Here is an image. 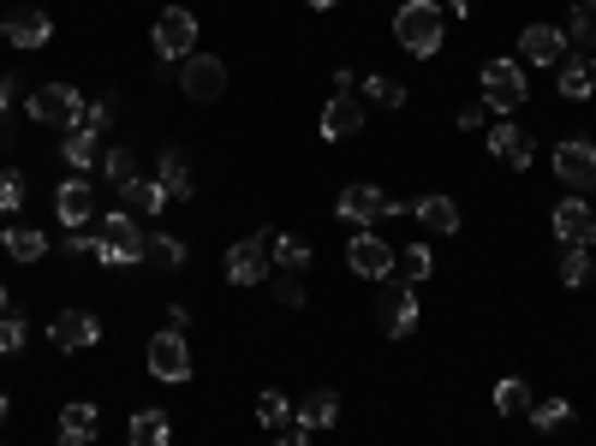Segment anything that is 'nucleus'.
<instances>
[{"label":"nucleus","mask_w":596,"mask_h":446,"mask_svg":"<svg viewBox=\"0 0 596 446\" xmlns=\"http://www.w3.org/2000/svg\"><path fill=\"white\" fill-rule=\"evenodd\" d=\"M525 96H531V89H525V66H519V60H489V66H484V101H489V108H496V113H519V108H525Z\"/></svg>","instance_id":"7ed1b4c3"},{"label":"nucleus","mask_w":596,"mask_h":446,"mask_svg":"<svg viewBox=\"0 0 596 446\" xmlns=\"http://www.w3.org/2000/svg\"><path fill=\"white\" fill-rule=\"evenodd\" d=\"M340 221H352V226H370V221H382V214H400V202L388 197V190H376V185H346L340 190Z\"/></svg>","instance_id":"6e6552de"},{"label":"nucleus","mask_w":596,"mask_h":446,"mask_svg":"<svg viewBox=\"0 0 596 446\" xmlns=\"http://www.w3.org/2000/svg\"><path fill=\"white\" fill-rule=\"evenodd\" d=\"M257 423L263 429H287V423H293V405H287L281 393H263V399H257Z\"/></svg>","instance_id":"c9c22d12"},{"label":"nucleus","mask_w":596,"mask_h":446,"mask_svg":"<svg viewBox=\"0 0 596 446\" xmlns=\"http://www.w3.org/2000/svg\"><path fill=\"white\" fill-rule=\"evenodd\" d=\"M48 334H54L60 351H90L96 339H101V322H96L90 310H60L54 322H48Z\"/></svg>","instance_id":"ddd939ff"},{"label":"nucleus","mask_w":596,"mask_h":446,"mask_svg":"<svg viewBox=\"0 0 596 446\" xmlns=\"http://www.w3.org/2000/svg\"><path fill=\"white\" fill-rule=\"evenodd\" d=\"M519 54H525L531 66H561L567 30H555V24H525V30H519Z\"/></svg>","instance_id":"4468645a"},{"label":"nucleus","mask_w":596,"mask_h":446,"mask_svg":"<svg viewBox=\"0 0 596 446\" xmlns=\"http://www.w3.org/2000/svg\"><path fill=\"white\" fill-rule=\"evenodd\" d=\"M96 144H101V137H96L84 120H78V125H66V137H60V156H66V168H78V173H84V168L96 161Z\"/></svg>","instance_id":"393cba45"},{"label":"nucleus","mask_w":596,"mask_h":446,"mask_svg":"<svg viewBox=\"0 0 596 446\" xmlns=\"http://www.w3.org/2000/svg\"><path fill=\"white\" fill-rule=\"evenodd\" d=\"M156 178L168 185V197H173V202H185V197L197 190V185H192V161H185V149H168V156H161V173H156Z\"/></svg>","instance_id":"a878e982"},{"label":"nucleus","mask_w":596,"mask_h":446,"mask_svg":"<svg viewBox=\"0 0 596 446\" xmlns=\"http://www.w3.org/2000/svg\"><path fill=\"white\" fill-rule=\"evenodd\" d=\"M591 197H596V190H591Z\"/></svg>","instance_id":"8fccbe9b"},{"label":"nucleus","mask_w":596,"mask_h":446,"mask_svg":"<svg viewBox=\"0 0 596 446\" xmlns=\"http://www.w3.org/2000/svg\"><path fill=\"white\" fill-rule=\"evenodd\" d=\"M484 120H489V101H477V108L460 113V125H484Z\"/></svg>","instance_id":"c03bdc74"},{"label":"nucleus","mask_w":596,"mask_h":446,"mask_svg":"<svg viewBox=\"0 0 596 446\" xmlns=\"http://www.w3.org/2000/svg\"><path fill=\"white\" fill-rule=\"evenodd\" d=\"M567 417H573V405H567L561 393H555V399H543V405H531V423H537V429H561Z\"/></svg>","instance_id":"e433bc0d"},{"label":"nucleus","mask_w":596,"mask_h":446,"mask_svg":"<svg viewBox=\"0 0 596 446\" xmlns=\"http://www.w3.org/2000/svg\"><path fill=\"white\" fill-rule=\"evenodd\" d=\"M531 405H537V399H531L525 381H513V375L496 381V411H501V417H531Z\"/></svg>","instance_id":"c756f323"},{"label":"nucleus","mask_w":596,"mask_h":446,"mask_svg":"<svg viewBox=\"0 0 596 446\" xmlns=\"http://www.w3.org/2000/svg\"><path fill=\"white\" fill-rule=\"evenodd\" d=\"M0 417H7V399H0Z\"/></svg>","instance_id":"09e8293b"},{"label":"nucleus","mask_w":596,"mask_h":446,"mask_svg":"<svg viewBox=\"0 0 596 446\" xmlns=\"http://www.w3.org/2000/svg\"><path fill=\"white\" fill-rule=\"evenodd\" d=\"M149 36H156V60H185V54L197 48V18H192L185 7H168Z\"/></svg>","instance_id":"423d86ee"},{"label":"nucleus","mask_w":596,"mask_h":446,"mask_svg":"<svg viewBox=\"0 0 596 446\" xmlns=\"http://www.w3.org/2000/svg\"><path fill=\"white\" fill-rule=\"evenodd\" d=\"M120 197H125V214H161V209L173 202L161 178H132V185H125Z\"/></svg>","instance_id":"4be33fe9"},{"label":"nucleus","mask_w":596,"mask_h":446,"mask_svg":"<svg viewBox=\"0 0 596 446\" xmlns=\"http://www.w3.org/2000/svg\"><path fill=\"white\" fill-rule=\"evenodd\" d=\"M376 322H382L388 339H405L417 327V292L400 286V280H382V292H376Z\"/></svg>","instance_id":"20e7f679"},{"label":"nucleus","mask_w":596,"mask_h":446,"mask_svg":"<svg viewBox=\"0 0 596 446\" xmlns=\"http://www.w3.org/2000/svg\"><path fill=\"white\" fill-rule=\"evenodd\" d=\"M24 339H31V327H24L19 310H0V351H19Z\"/></svg>","instance_id":"4c0bfd02"},{"label":"nucleus","mask_w":596,"mask_h":446,"mask_svg":"<svg viewBox=\"0 0 596 446\" xmlns=\"http://www.w3.org/2000/svg\"><path fill=\"white\" fill-rule=\"evenodd\" d=\"M561 96L567 101H591L596 96V66L591 60H561Z\"/></svg>","instance_id":"cd10ccee"},{"label":"nucleus","mask_w":596,"mask_h":446,"mask_svg":"<svg viewBox=\"0 0 596 446\" xmlns=\"http://www.w3.org/2000/svg\"><path fill=\"white\" fill-rule=\"evenodd\" d=\"M555 178L573 190H596V144H585V137L555 144Z\"/></svg>","instance_id":"0eeeda50"},{"label":"nucleus","mask_w":596,"mask_h":446,"mask_svg":"<svg viewBox=\"0 0 596 446\" xmlns=\"http://www.w3.org/2000/svg\"><path fill=\"white\" fill-rule=\"evenodd\" d=\"M0 245H7L12 262H42L48 257V238L36 233V226H7V233H0Z\"/></svg>","instance_id":"5701e85b"},{"label":"nucleus","mask_w":596,"mask_h":446,"mask_svg":"<svg viewBox=\"0 0 596 446\" xmlns=\"http://www.w3.org/2000/svg\"><path fill=\"white\" fill-rule=\"evenodd\" d=\"M561 280H567V286H591V280H596V268H591V250H585V245H567V257H561Z\"/></svg>","instance_id":"473e14b6"},{"label":"nucleus","mask_w":596,"mask_h":446,"mask_svg":"<svg viewBox=\"0 0 596 446\" xmlns=\"http://www.w3.org/2000/svg\"><path fill=\"white\" fill-rule=\"evenodd\" d=\"M346 262H352V274H364V280H388V274H394V250H388L376 233H352Z\"/></svg>","instance_id":"f8f14e48"},{"label":"nucleus","mask_w":596,"mask_h":446,"mask_svg":"<svg viewBox=\"0 0 596 446\" xmlns=\"http://www.w3.org/2000/svg\"><path fill=\"white\" fill-rule=\"evenodd\" d=\"M0 310H7V286H0Z\"/></svg>","instance_id":"de8ad7c7"},{"label":"nucleus","mask_w":596,"mask_h":446,"mask_svg":"<svg viewBox=\"0 0 596 446\" xmlns=\"http://www.w3.org/2000/svg\"><path fill=\"white\" fill-rule=\"evenodd\" d=\"M125 446H173V429L161 411H137L132 429H125Z\"/></svg>","instance_id":"b1692460"},{"label":"nucleus","mask_w":596,"mask_h":446,"mask_svg":"<svg viewBox=\"0 0 596 446\" xmlns=\"http://www.w3.org/2000/svg\"><path fill=\"white\" fill-rule=\"evenodd\" d=\"M269 250H275V262L287 268V274H299V268H311V245H304V238H269Z\"/></svg>","instance_id":"2f4dec72"},{"label":"nucleus","mask_w":596,"mask_h":446,"mask_svg":"<svg viewBox=\"0 0 596 446\" xmlns=\"http://www.w3.org/2000/svg\"><path fill=\"white\" fill-rule=\"evenodd\" d=\"M7 108H12V84L0 78V113H7Z\"/></svg>","instance_id":"a18cd8bd"},{"label":"nucleus","mask_w":596,"mask_h":446,"mask_svg":"<svg viewBox=\"0 0 596 446\" xmlns=\"http://www.w3.org/2000/svg\"><path fill=\"white\" fill-rule=\"evenodd\" d=\"M149 375L156 381H173V387H180L185 375H192V351H185V334H156L149 339Z\"/></svg>","instance_id":"9d476101"},{"label":"nucleus","mask_w":596,"mask_h":446,"mask_svg":"<svg viewBox=\"0 0 596 446\" xmlns=\"http://www.w3.org/2000/svg\"><path fill=\"white\" fill-rule=\"evenodd\" d=\"M275 298H281V303H304V286L293 274H281V280H275Z\"/></svg>","instance_id":"a19ab883"},{"label":"nucleus","mask_w":596,"mask_h":446,"mask_svg":"<svg viewBox=\"0 0 596 446\" xmlns=\"http://www.w3.org/2000/svg\"><path fill=\"white\" fill-rule=\"evenodd\" d=\"M555 233H561V245H585L591 250V238H596V209L585 197H567L561 209H555Z\"/></svg>","instance_id":"dca6fc26"},{"label":"nucleus","mask_w":596,"mask_h":446,"mask_svg":"<svg viewBox=\"0 0 596 446\" xmlns=\"http://www.w3.org/2000/svg\"><path fill=\"white\" fill-rule=\"evenodd\" d=\"M304 7H316V12H328V7H335V0H304Z\"/></svg>","instance_id":"49530a36"},{"label":"nucleus","mask_w":596,"mask_h":446,"mask_svg":"<svg viewBox=\"0 0 596 446\" xmlns=\"http://www.w3.org/2000/svg\"><path fill=\"white\" fill-rule=\"evenodd\" d=\"M489 156L501 161V168H531V137H525V125H513V120H501V125H489Z\"/></svg>","instance_id":"a211bd4d"},{"label":"nucleus","mask_w":596,"mask_h":446,"mask_svg":"<svg viewBox=\"0 0 596 446\" xmlns=\"http://www.w3.org/2000/svg\"><path fill=\"white\" fill-rule=\"evenodd\" d=\"M352 132H364V108L352 96H335L323 108V137H328V144H340V137H352Z\"/></svg>","instance_id":"6ab92c4d"},{"label":"nucleus","mask_w":596,"mask_h":446,"mask_svg":"<svg viewBox=\"0 0 596 446\" xmlns=\"http://www.w3.org/2000/svg\"><path fill=\"white\" fill-rule=\"evenodd\" d=\"M66 250H72V257H96V238H90V233H72Z\"/></svg>","instance_id":"79ce46f5"},{"label":"nucleus","mask_w":596,"mask_h":446,"mask_svg":"<svg viewBox=\"0 0 596 446\" xmlns=\"http://www.w3.org/2000/svg\"><path fill=\"white\" fill-rule=\"evenodd\" d=\"M180 89L192 101H215L227 89V66L215 54H185V66H180Z\"/></svg>","instance_id":"9b49d317"},{"label":"nucleus","mask_w":596,"mask_h":446,"mask_svg":"<svg viewBox=\"0 0 596 446\" xmlns=\"http://www.w3.org/2000/svg\"><path fill=\"white\" fill-rule=\"evenodd\" d=\"M567 48L596 54V0H579V7L567 12Z\"/></svg>","instance_id":"bb28decb"},{"label":"nucleus","mask_w":596,"mask_h":446,"mask_svg":"<svg viewBox=\"0 0 596 446\" xmlns=\"http://www.w3.org/2000/svg\"><path fill=\"white\" fill-rule=\"evenodd\" d=\"M412 214L429 226V233H441V238L460 233V202H453V197H417V202H412Z\"/></svg>","instance_id":"412c9836"},{"label":"nucleus","mask_w":596,"mask_h":446,"mask_svg":"<svg viewBox=\"0 0 596 446\" xmlns=\"http://www.w3.org/2000/svg\"><path fill=\"white\" fill-rule=\"evenodd\" d=\"M90 441H96V405L72 399L60 411V446H90Z\"/></svg>","instance_id":"aec40b11"},{"label":"nucleus","mask_w":596,"mask_h":446,"mask_svg":"<svg viewBox=\"0 0 596 446\" xmlns=\"http://www.w3.org/2000/svg\"><path fill=\"white\" fill-rule=\"evenodd\" d=\"M364 101H376V108H405V84H394V78H364Z\"/></svg>","instance_id":"f704fd0d"},{"label":"nucleus","mask_w":596,"mask_h":446,"mask_svg":"<svg viewBox=\"0 0 596 446\" xmlns=\"http://www.w3.org/2000/svg\"><path fill=\"white\" fill-rule=\"evenodd\" d=\"M335 417H340V399L328 387H316L311 399L299 405V429H335Z\"/></svg>","instance_id":"c85d7f7f"},{"label":"nucleus","mask_w":596,"mask_h":446,"mask_svg":"<svg viewBox=\"0 0 596 446\" xmlns=\"http://www.w3.org/2000/svg\"><path fill=\"white\" fill-rule=\"evenodd\" d=\"M0 36H7L12 48H42L48 36H54V24H48L42 7H12L7 12V30H0Z\"/></svg>","instance_id":"2eb2a0df"},{"label":"nucleus","mask_w":596,"mask_h":446,"mask_svg":"<svg viewBox=\"0 0 596 446\" xmlns=\"http://www.w3.org/2000/svg\"><path fill=\"white\" fill-rule=\"evenodd\" d=\"M275 446H311V429H281V441Z\"/></svg>","instance_id":"37998d69"},{"label":"nucleus","mask_w":596,"mask_h":446,"mask_svg":"<svg viewBox=\"0 0 596 446\" xmlns=\"http://www.w3.org/2000/svg\"><path fill=\"white\" fill-rule=\"evenodd\" d=\"M19 202H24V178L12 168H0V214H19Z\"/></svg>","instance_id":"58836bf2"},{"label":"nucleus","mask_w":596,"mask_h":446,"mask_svg":"<svg viewBox=\"0 0 596 446\" xmlns=\"http://www.w3.org/2000/svg\"><path fill=\"white\" fill-rule=\"evenodd\" d=\"M394 36L405 54L429 60L441 54V42H448V24H441V0H405V7L394 12Z\"/></svg>","instance_id":"f257e3e1"},{"label":"nucleus","mask_w":596,"mask_h":446,"mask_svg":"<svg viewBox=\"0 0 596 446\" xmlns=\"http://www.w3.org/2000/svg\"><path fill=\"white\" fill-rule=\"evenodd\" d=\"M144 250H149V238H144V226H137V214H108V226L96 233V257L101 262H113V268H132V262H144Z\"/></svg>","instance_id":"f03ea898"},{"label":"nucleus","mask_w":596,"mask_h":446,"mask_svg":"<svg viewBox=\"0 0 596 446\" xmlns=\"http://www.w3.org/2000/svg\"><path fill=\"white\" fill-rule=\"evenodd\" d=\"M31 120L36 125H60V132H66V125L84 120V96L72 84H42L31 96Z\"/></svg>","instance_id":"39448f33"},{"label":"nucleus","mask_w":596,"mask_h":446,"mask_svg":"<svg viewBox=\"0 0 596 446\" xmlns=\"http://www.w3.org/2000/svg\"><path fill=\"white\" fill-rule=\"evenodd\" d=\"M108 178H113V185H132V178H137V161H132V149H108Z\"/></svg>","instance_id":"ea45409f"},{"label":"nucleus","mask_w":596,"mask_h":446,"mask_svg":"<svg viewBox=\"0 0 596 446\" xmlns=\"http://www.w3.org/2000/svg\"><path fill=\"white\" fill-rule=\"evenodd\" d=\"M269 262H275L269 238H239V245L227 250V280H233V286H257V280H269Z\"/></svg>","instance_id":"1a4fd4ad"},{"label":"nucleus","mask_w":596,"mask_h":446,"mask_svg":"<svg viewBox=\"0 0 596 446\" xmlns=\"http://www.w3.org/2000/svg\"><path fill=\"white\" fill-rule=\"evenodd\" d=\"M144 262H161V268H185V245H180V238H168V233H156V238H149V250H144Z\"/></svg>","instance_id":"72a5a7b5"},{"label":"nucleus","mask_w":596,"mask_h":446,"mask_svg":"<svg viewBox=\"0 0 596 446\" xmlns=\"http://www.w3.org/2000/svg\"><path fill=\"white\" fill-rule=\"evenodd\" d=\"M54 209H60V221H66V226H90V214H96V185H90V178H60Z\"/></svg>","instance_id":"f3484780"},{"label":"nucleus","mask_w":596,"mask_h":446,"mask_svg":"<svg viewBox=\"0 0 596 446\" xmlns=\"http://www.w3.org/2000/svg\"><path fill=\"white\" fill-rule=\"evenodd\" d=\"M394 280H400V286H417V280H429V250H424V245L400 250V257H394Z\"/></svg>","instance_id":"7c9ffc66"}]
</instances>
